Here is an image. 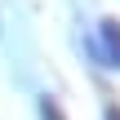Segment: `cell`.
<instances>
[{"label": "cell", "mask_w": 120, "mask_h": 120, "mask_svg": "<svg viewBox=\"0 0 120 120\" xmlns=\"http://www.w3.org/2000/svg\"><path fill=\"white\" fill-rule=\"evenodd\" d=\"M102 45H107L111 67H120V22H116V18H107V22H102Z\"/></svg>", "instance_id": "6da1fadb"}, {"label": "cell", "mask_w": 120, "mask_h": 120, "mask_svg": "<svg viewBox=\"0 0 120 120\" xmlns=\"http://www.w3.org/2000/svg\"><path fill=\"white\" fill-rule=\"evenodd\" d=\"M40 116H45V120H67V116H62V107H58L53 98H45V102H40Z\"/></svg>", "instance_id": "7a4b0ae2"}, {"label": "cell", "mask_w": 120, "mask_h": 120, "mask_svg": "<svg viewBox=\"0 0 120 120\" xmlns=\"http://www.w3.org/2000/svg\"><path fill=\"white\" fill-rule=\"evenodd\" d=\"M107 120H120V107H107Z\"/></svg>", "instance_id": "3957f363"}]
</instances>
